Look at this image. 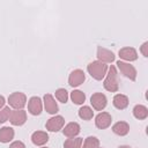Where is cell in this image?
Segmentation results:
<instances>
[{"label": "cell", "instance_id": "83f0119b", "mask_svg": "<svg viewBox=\"0 0 148 148\" xmlns=\"http://www.w3.org/2000/svg\"><path fill=\"white\" fill-rule=\"evenodd\" d=\"M5 103H6L5 97H3L2 95H0V110H1L2 108H5V106H3V105H5Z\"/></svg>", "mask_w": 148, "mask_h": 148}, {"label": "cell", "instance_id": "e0dca14e", "mask_svg": "<svg viewBox=\"0 0 148 148\" xmlns=\"http://www.w3.org/2000/svg\"><path fill=\"white\" fill-rule=\"evenodd\" d=\"M14 130L9 126H3L0 128V142L2 143H8L14 139Z\"/></svg>", "mask_w": 148, "mask_h": 148}, {"label": "cell", "instance_id": "277c9868", "mask_svg": "<svg viewBox=\"0 0 148 148\" xmlns=\"http://www.w3.org/2000/svg\"><path fill=\"white\" fill-rule=\"evenodd\" d=\"M117 67H118V69L120 71V73L125 77L130 79L131 81H135L136 80V74L138 73H136V69H135V67L133 65L119 60V61H117Z\"/></svg>", "mask_w": 148, "mask_h": 148}, {"label": "cell", "instance_id": "44dd1931", "mask_svg": "<svg viewBox=\"0 0 148 148\" xmlns=\"http://www.w3.org/2000/svg\"><path fill=\"white\" fill-rule=\"evenodd\" d=\"M83 143V139L82 138H68L65 143H64V148H81Z\"/></svg>", "mask_w": 148, "mask_h": 148}, {"label": "cell", "instance_id": "7a4b0ae2", "mask_svg": "<svg viewBox=\"0 0 148 148\" xmlns=\"http://www.w3.org/2000/svg\"><path fill=\"white\" fill-rule=\"evenodd\" d=\"M109 69V73L106 74V77L104 79L103 86L104 88L110 92H116L119 89V81H118V72L114 66H111Z\"/></svg>", "mask_w": 148, "mask_h": 148}, {"label": "cell", "instance_id": "7c38bea8", "mask_svg": "<svg viewBox=\"0 0 148 148\" xmlns=\"http://www.w3.org/2000/svg\"><path fill=\"white\" fill-rule=\"evenodd\" d=\"M97 58H98V61L104 62V64H109V62L114 61V54H113V52L110 51V50H108V49H104L102 46H98L97 47Z\"/></svg>", "mask_w": 148, "mask_h": 148}, {"label": "cell", "instance_id": "9c48e42d", "mask_svg": "<svg viewBox=\"0 0 148 148\" xmlns=\"http://www.w3.org/2000/svg\"><path fill=\"white\" fill-rule=\"evenodd\" d=\"M112 117L109 112H99L95 118V125L99 130H105L111 125Z\"/></svg>", "mask_w": 148, "mask_h": 148}, {"label": "cell", "instance_id": "30bf717a", "mask_svg": "<svg viewBox=\"0 0 148 148\" xmlns=\"http://www.w3.org/2000/svg\"><path fill=\"white\" fill-rule=\"evenodd\" d=\"M43 102H44V108H45V111L50 114H56L58 111H59V106L56 102V99L53 98V96L51 94H45L44 95V98H43Z\"/></svg>", "mask_w": 148, "mask_h": 148}, {"label": "cell", "instance_id": "5bb4252c", "mask_svg": "<svg viewBox=\"0 0 148 148\" xmlns=\"http://www.w3.org/2000/svg\"><path fill=\"white\" fill-rule=\"evenodd\" d=\"M31 141L36 146H44L49 141V134L44 131H36L31 134Z\"/></svg>", "mask_w": 148, "mask_h": 148}, {"label": "cell", "instance_id": "4316f807", "mask_svg": "<svg viewBox=\"0 0 148 148\" xmlns=\"http://www.w3.org/2000/svg\"><path fill=\"white\" fill-rule=\"evenodd\" d=\"M9 148H25V145L22 141H14L10 143Z\"/></svg>", "mask_w": 148, "mask_h": 148}, {"label": "cell", "instance_id": "d6986e66", "mask_svg": "<svg viewBox=\"0 0 148 148\" xmlns=\"http://www.w3.org/2000/svg\"><path fill=\"white\" fill-rule=\"evenodd\" d=\"M133 116L139 120L146 119L148 117V109L142 104H138L133 108Z\"/></svg>", "mask_w": 148, "mask_h": 148}, {"label": "cell", "instance_id": "ffe728a7", "mask_svg": "<svg viewBox=\"0 0 148 148\" xmlns=\"http://www.w3.org/2000/svg\"><path fill=\"white\" fill-rule=\"evenodd\" d=\"M71 99L74 104H77V105H81L84 103L86 101V95L83 91L81 90H73L71 92Z\"/></svg>", "mask_w": 148, "mask_h": 148}, {"label": "cell", "instance_id": "f546056e", "mask_svg": "<svg viewBox=\"0 0 148 148\" xmlns=\"http://www.w3.org/2000/svg\"><path fill=\"white\" fill-rule=\"evenodd\" d=\"M40 148H47V147H40Z\"/></svg>", "mask_w": 148, "mask_h": 148}, {"label": "cell", "instance_id": "8fae6325", "mask_svg": "<svg viewBox=\"0 0 148 148\" xmlns=\"http://www.w3.org/2000/svg\"><path fill=\"white\" fill-rule=\"evenodd\" d=\"M43 110V102L39 97L34 96L29 99L28 102V111L32 114V116H38L42 113Z\"/></svg>", "mask_w": 148, "mask_h": 148}, {"label": "cell", "instance_id": "3957f363", "mask_svg": "<svg viewBox=\"0 0 148 148\" xmlns=\"http://www.w3.org/2000/svg\"><path fill=\"white\" fill-rule=\"evenodd\" d=\"M8 104L14 110H22L27 104V96L20 91L13 92L8 97Z\"/></svg>", "mask_w": 148, "mask_h": 148}, {"label": "cell", "instance_id": "484cf974", "mask_svg": "<svg viewBox=\"0 0 148 148\" xmlns=\"http://www.w3.org/2000/svg\"><path fill=\"white\" fill-rule=\"evenodd\" d=\"M140 51H141V53L143 54V57H148V42H145L142 45H141V47H140Z\"/></svg>", "mask_w": 148, "mask_h": 148}, {"label": "cell", "instance_id": "4dcf8cb0", "mask_svg": "<svg viewBox=\"0 0 148 148\" xmlns=\"http://www.w3.org/2000/svg\"><path fill=\"white\" fill-rule=\"evenodd\" d=\"M98 148H99V147H98Z\"/></svg>", "mask_w": 148, "mask_h": 148}, {"label": "cell", "instance_id": "4fadbf2b", "mask_svg": "<svg viewBox=\"0 0 148 148\" xmlns=\"http://www.w3.org/2000/svg\"><path fill=\"white\" fill-rule=\"evenodd\" d=\"M120 59L126 60V61H135L138 59V52L134 47H123L118 52Z\"/></svg>", "mask_w": 148, "mask_h": 148}, {"label": "cell", "instance_id": "ac0fdd59", "mask_svg": "<svg viewBox=\"0 0 148 148\" xmlns=\"http://www.w3.org/2000/svg\"><path fill=\"white\" fill-rule=\"evenodd\" d=\"M112 132L117 135L124 136L126 134H128L130 132V125L126 121H117L113 126H112Z\"/></svg>", "mask_w": 148, "mask_h": 148}, {"label": "cell", "instance_id": "6da1fadb", "mask_svg": "<svg viewBox=\"0 0 148 148\" xmlns=\"http://www.w3.org/2000/svg\"><path fill=\"white\" fill-rule=\"evenodd\" d=\"M87 71L90 74L91 77H94L97 81H101L102 79H104V76L106 75L108 72V65L104 62H101L98 60L90 62L87 66Z\"/></svg>", "mask_w": 148, "mask_h": 148}, {"label": "cell", "instance_id": "f1b7e54d", "mask_svg": "<svg viewBox=\"0 0 148 148\" xmlns=\"http://www.w3.org/2000/svg\"><path fill=\"white\" fill-rule=\"evenodd\" d=\"M118 148H131V147H130V146H125V145H124V146H119Z\"/></svg>", "mask_w": 148, "mask_h": 148}, {"label": "cell", "instance_id": "ba28073f", "mask_svg": "<svg viewBox=\"0 0 148 148\" xmlns=\"http://www.w3.org/2000/svg\"><path fill=\"white\" fill-rule=\"evenodd\" d=\"M9 121L14 126H22L27 121V112L22 110H12L9 116Z\"/></svg>", "mask_w": 148, "mask_h": 148}, {"label": "cell", "instance_id": "d4e9b609", "mask_svg": "<svg viewBox=\"0 0 148 148\" xmlns=\"http://www.w3.org/2000/svg\"><path fill=\"white\" fill-rule=\"evenodd\" d=\"M10 112H12V110L9 106H5L0 110V124H3L5 121H7L9 119Z\"/></svg>", "mask_w": 148, "mask_h": 148}, {"label": "cell", "instance_id": "8992f818", "mask_svg": "<svg viewBox=\"0 0 148 148\" xmlns=\"http://www.w3.org/2000/svg\"><path fill=\"white\" fill-rule=\"evenodd\" d=\"M65 125V119L62 116H54L52 118H50L46 124H45V127L47 131L50 132H58L60 131Z\"/></svg>", "mask_w": 148, "mask_h": 148}, {"label": "cell", "instance_id": "5b68a950", "mask_svg": "<svg viewBox=\"0 0 148 148\" xmlns=\"http://www.w3.org/2000/svg\"><path fill=\"white\" fill-rule=\"evenodd\" d=\"M90 103H91L92 108L96 111H102V110L105 109V106L108 104V99H106V96L104 94H102V92H95L90 97Z\"/></svg>", "mask_w": 148, "mask_h": 148}, {"label": "cell", "instance_id": "2e32d148", "mask_svg": "<svg viewBox=\"0 0 148 148\" xmlns=\"http://www.w3.org/2000/svg\"><path fill=\"white\" fill-rule=\"evenodd\" d=\"M112 103H113V105H114L116 109H118V110H124V109H126V108L128 106V103H130V102H128V97H127L126 95L117 94V95H114Z\"/></svg>", "mask_w": 148, "mask_h": 148}, {"label": "cell", "instance_id": "cb8c5ba5", "mask_svg": "<svg viewBox=\"0 0 148 148\" xmlns=\"http://www.w3.org/2000/svg\"><path fill=\"white\" fill-rule=\"evenodd\" d=\"M56 98L61 102V103H66L68 101V92L65 88H59L56 90Z\"/></svg>", "mask_w": 148, "mask_h": 148}, {"label": "cell", "instance_id": "7402d4cb", "mask_svg": "<svg viewBox=\"0 0 148 148\" xmlns=\"http://www.w3.org/2000/svg\"><path fill=\"white\" fill-rule=\"evenodd\" d=\"M79 117L81 119H83V120H90L94 117V111H92V109L90 106L83 105L79 110Z\"/></svg>", "mask_w": 148, "mask_h": 148}, {"label": "cell", "instance_id": "52a82bcc", "mask_svg": "<svg viewBox=\"0 0 148 148\" xmlns=\"http://www.w3.org/2000/svg\"><path fill=\"white\" fill-rule=\"evenodd\" d=\"M86 80L84 72L82 69H74L68 76V84L73 88L81 86Z\"/></svg>", "mask_w": 148, "mask_h": 148}, {"label": "cell", "instance_id": "9a60e30c", "mask_svg": "<svg viewBox=\"0 0 148 148\" xmlns=\"http://www.w3.org/2000/svg\"><path fill=\"white\" fill-rule=\"evenodd\" d=\"M62 133L67 138H75L79 133H80V125L75 121H72V123H68L64 130H62Z\"/></svg>", "mask_w": 148, "mask_h": 148}, {"label": "cell", "instance_id": "603a6c76", "mask_svg": "<svg viewBox=\"0 0 148 148\" xmlns=\"http://www.w3.org/2000/svg\"><path fill=\"white\" fill-rule=\"evenodd\" d=\"M99 140L96 136H88L83 142V148H98Z\"/></svg>", "mask_w": 148, "mask_h": 148}]
</instances>
